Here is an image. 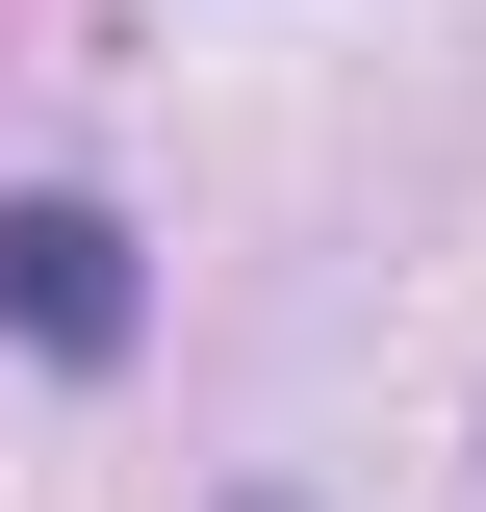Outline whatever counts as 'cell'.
<instances>
[{
  "label": "cell",
  "instance_id": "cell-1",
  "mask_svg": "<svg viewBox=\"0 0 486 512\" xmlns=\"http://www.w3.org/2000/svg\"><path fill=\"white\" fill-rule=\"evenodd\" d=\"M0 333L26 359H128V231L103 205H0Z\"/></svg>",
  "mask_w": 486,
  "mask_h": 512
}]
</instances>
